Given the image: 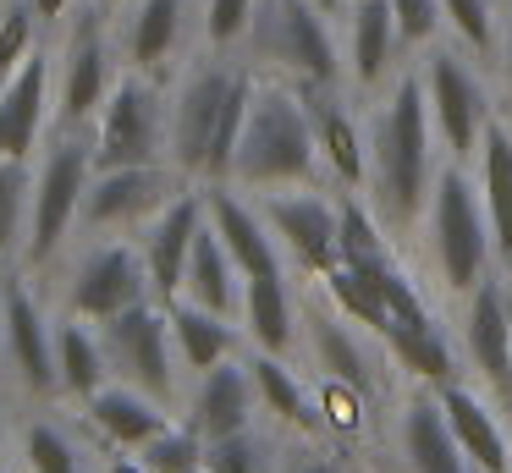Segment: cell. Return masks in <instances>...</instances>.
I'll return each instance as SVG.
<instances>
[{"label":"cell","instance_id":"obj_1","mask_svg":"<svg viewBox=\"0 0 512 473\" xmlns=\"http://www.w3.org/2000/svg\"><path fill=\"white\" fill-rule=\"evenodd\" d=\"M254 99V72L221 50L188 61L171 77V165L188 182H226Z\"/></svg>","mask_w":512,"mask_h":473},{"label":"cell","instance_id":"obj_2","mask_svg":"<svg viewBox=\"0 0 512 473\" xmlns=\"http://www.w3.org/2000/svg\"><path fill=\"white\" fill-rule=\"evenodd\" d=\"M314 176H320V138L303 88L254 83L226 182L243 193H281V187H309Z\"/></svg>","mask_w":512,"mask_h":473},{"label":"cell","instance_id":"obj_3","mask_svg":"<svg viewBox=\"0 0 512 473\" xmlns=\"http://www.w3.org/2000/svg\"><path fill=\"white\" fill-rule=\"evenodd\" d=\"M430 127L424 77L402 72L369 127V182H375V209L391 226H413L430 209Z\"/></svg>","mask_w":512,"mask_h":473},{"label":"cell","instance_id":"obj_4","mask_svg":"<svg viewBox=\"0 0 512 473\" xmlns=\"http://www.w3.org/2000/svg\"><path fill=\"white\" fill-rule=\"evenodd\" d=\"M34 281H45L50 303L61 314H78L89 325L155 297L138 237H72V248L45 275H34Z\"/></svg>","mask_w":512,"mask_h":473},{"label":"cell","instance_id":"obj_5","mask_svg":"<svg viewBox=\"0 0 512 473\" xmlns=\"http://www.w3.org/2000/svg\"><path fill=\"white\" fill-rule=\"evenodd\" d=\"M89 182H94L89 127H50L45 149L34 160V209H28V242H23V264L17 270L45 275L67 253Z\"/></svg>","mask_w":512,"mask_h":473},{"label":"cell","instance_id":"obj_6","mask_svg":"<svg viewBox=\"0 0 512 473\" xmlns=\"http://www.w3.org/2000/svg\"><path fill=\"white\" fill-rule=\"evenodd\" d=\"M0 385L23 402H61L56 380V303L45 281L28 270H6L0 286Z\"/></svg>","mask_w":512,"mask_h":473},{"label":"cell","instance_id":"obj_7","mask_svg":"<svg viewBox=\"0 0 512 473\" xmlns=\"http://www.w3.org/2000/svg\"><path fill=\"white\" fill-rule=\"evenodd\" d=\"M94 138V171L116 165H171V88L149 72L116 77L100 116L89 121Z\"/></svg>","mask_w":512,"mask_h":473},{"label":"cell","instance_id":"obj_8","mask_svg":"<svg viewBox=\"0 0 512 473\" xmlns=\"http://www.w3.org/2000/svg\"><path fill=\"white\" fill-rule=\"evenodd\" d=\"M105 11V0H83V11L56 33V127H89L122 77V50Z\"/></svg>","mask_w":512,"mask_h":473},{"label":"cell","instance_id":"obj_9","mask_svg":"<svg viewBox=\"0 0 512 473\" xmlns=\"http://www.w3.org/2000/svg\"><path fill=\"white\" fill-rule=\"evenodd\" d=\"M100 347L111 358V380L138 385V391H149L166 407L182 402V358H177L166 303L149 297L138 308H122V314L100 319Z\"/></svg>","mask_w":512,"mask_h":473},{"label":"cell","instance_id":"obj_10","mask_svg":"<svg viewBox=\"0 0 512 473\" xmlns=\"http://www.w3.org/2000/svg\"><path fill=\"white\" fill-rule=\"evenodd\" d=\"M248 55L298 77V88H336L342 55L325 28V11L314 0H259V17L248 28Z\"/></svg>","mask_w":512,"mask_h":473},{"label":"cell","instance_id":"obj_11","mask_svg":"<svg viewBox=\"0 0 512 473\" xmlns=\"http://www.w3.org/2000/svg\"><path fill=\"white\" fill-rule=\"evenodd\" d=\"M430 248L435 264H441V281L452 292H474L485 281V259L496 248V237H490L485 198L457 165H446L430 187Z\"/></svg>","mask_w":512,"mask_h":473},{"label":"cell","instance_id":"obj_12","mask_svg":"<svg viewBox=\"0 0 512 473\" xmlns=\"http://www.w3.org/2000/svg\"><path fill=\"white\" fill-rule=\"evenodd\" d=\"M182 187H188V176L177 165H116V171H94L72 237H138Z\"/></svg>","mask_w":512,"mask_h":473},{"label":"cell","instance_id":"obj_13","mask_svg":"<svg viewBox=\"0 0 512 473\" xmlns=\"http://www.w3.org/2000/svg\"><path fill=\"white\" fill-rule=\"evenodd\" d=\"M56 127V44L34 50L0 83V160H39Z\"/></svg>","mask_w":512,"mask_h":473},{"label":"cell","instance_id":"obj_14","mask_svg":"<svg viewBox=\"0 0 512 473\" xmlns=\"http://www.w3.org/2000/svg\"><path fill=\"white\" fill-rule=\"evenodd\" d=\"M116 17V50L127 72H149L166 83L188 39V0H122Z\"/></svg>","mask_w":512,"mask_h":473},{"label":"cell","instance_id":"obj_15","mask_svg":"<svg viewBox=\"0 0 512 473\" xmlns=\"http://www.w3.org/2000/svg\"><path fill=\"white\" fill-rule=\"evenodd\" d=\"M424 99H430V121H435V132L446 138L452 160L474 154L479 138H485V127H490L485 121V94H479L474 72H468L452 50L430 55V66H424Z\"/></svg>","mask_w":512,"mask_h":473},{"label":"cell","instance_id":"obj_16","mask_svg":"<svg viewBox=\"0 0 512 473\" xmlns=\"http://www.w3.org/2000/svg\"><path fill=\"white\" fill-rule=\"evenodd\" d=\"M265 220L287 253L309 270H336L342 264V209H331L320 193H265Z\"/></svg>","mask_w":512,"mask_h":473},{"label":"cell","instance_id":"obj_17","mask_svg":"<svg viewBox=\"0 0 512 473\" xmlns=\"http://www.w3.org/2000/svg\"><path fill=\"white\" fill-rule=\"evenodd\" d=\"M199 226H204V187H182V193L138 231L149 281H155V303H171V297L182 292V270H188V253H193Z\"/></svg>","mask_w":512,"mask_h":473},{"label":"cell","instance_id":"obj_18","mask_svg":"<svg viewBox=\"0 0 512 473\" xmlns=\"http://www.w3.org/2000/svg\"><path fill=\"white\" fill-rule=\"evenodd\" d=\"M199 187H204V215H210V226L221 231V242L232 248L237 270L243 275H276L281 253H276V231H270L265 209L243 204L232 182H199Z\"/></svg>","mask_w":512,"mask_h":473},{"label":"cell","instance_id":"obj_19","mask_svg":"<svg viewBox=\"0 0 512 473\" xmlns=\"http://www.w3.org/2000/svg\"><path fill=\"white\" fill-rule=\"evenodd\" d=\"M254 407H259V391H254V374H248V363L226 358V363H215V369L193 374L188 429H199L204 440L237 435V429L254 424Z\"/></svg>","mask_w":512,"mask_h":473},{"label":"cell","instance_id":"obj_20","mask_svg":"<svg viewBox=\"0 0 512 473\" xmlns=\"http://www.w3.org/2000/svg\"><path fill=\"white\" fill-rule=\"evenodd\" d=\"M83 418H89V429L100 440H111L116 451H138V446H149L160 429L177 424V407L155 402V396L138 391V385L111 380V385H100V391L83 402Z\"/></svg>","mask_w":512,"mask_h":473},{"label":"cell","instance_id":"obj_21","mask_svg":"<svg viewBox=\"0 0 512 473\" xmlns=\"http://www.w3.org/2000/svg\"><path fill=\"white\" fill-rule=\"evenodd\" d=\"M243 286H248V275L237 270L232 248H226L221 231H215L210 215H204L199 237H193V253H188V270H182V292L177 297H188V303L215 308V314L232 319V314H243Z\"/></svg>","mask_w":512,"mask_h":473},{"label":"cell","instance_id":"obj_22","mask_svg":"<svg viewBox=\"0 0 512 473\" xmlns=\"http://www.w3.org/2000/svg\"><path fill=\"white\" fill-rule=\"evenodd\" d=\"M468 358L496 385L501 402H512V314L496 281H479L468 297Z\"/></svg>","mask_w":512,"mask_h":473},{"label":"cell","instance_id":"obj_23","mask_svg":"<svg viewBox=\"0 0 512 473\" xmlns=\"http://www.w3.org/2000/svg\"><path fill=\"white\" fill-rule=\"evenodd\" d=\"M435 402H441V413H446V424H452L457 446L468 451V462H474L479 473H512L507 429H501V418L490 413V407L479 402L468 385H452V380H446L441 391H435Z\"/></svg>","mask_w":512,"mask_h":473},{"label":"cell","instance_id":"obj_24","mask_svg":"<svg viewBox=\"0 0 512 473\" xmlns=\"http://www.w3.org/2000/svg\"><path fill=\"white\" fill-rule=\"evenodd\" d=\"M56 380H61V402L83 407L100 385H111V358L100 347V325L78 314L56 308Z\"/></svg>","mask_w":512,"mask_h":473},{"label":"cell","instance_id":"obj_25","mask_svg":"<svg viewBox=\"0 0 512 473\" xmlns=\"http://www.w3.org/2000/svg\"><path fill=\"white\" fill-rule=\"evenodd\" d=\"M17 462L28 473H89L83 440L56 418V402H28V418H17Z\"/></svg>","mask_w":512,"mask_h":473},{"label":"cell","instance_id":"obj_26","mask_svg":"<svg viewBox=\"0 0 512 473\" xmlns=\"http://www.w3.org/2000/svg\"><path fill=\"white\" fill-rule=\"evenodd\" d=\"M402 457L413 473H474L435 396H413L408 413H402Z\"/></svg>","mask_w":512,"mask_h":473},{"label":"cell","instance_id":"obj_27","mask_svg":"<svg viewBox=\"0 0 512 473\" xmlns=\"http://www.w3.org/2000/svg\"><path fill=\"white\" fill-rule=\"evenodd\" d=\"M171 314V336H177V358H182V374H204L215 363L237 358V325L215 308H199L188 297H171L166 303Z\"/></svg>","mask_w":512,"mask_h":473},{"label":"cell","instance_id":"obj_28","mask_svg":"<svg viewBox=\"0 0 512 473\" xmlns=\"http://www.w3.org/2000/svg\"><path fill=\"white\" fill-rule=\"evenodd\" d=\"M309 99V116H314V138H320V160L331 165V176L342 187L364 182V138H358L347 105L331 94V88H303Z\"/></svg>","mask_w":512,"mask_h":473},{"label":"cell","instance_id":"obj_29","mask_svg":"<svg viewBox=\"0 0 512 473\" xmlns=\"http://www.w3.org/2000/svg\"><path fill=\"white\" fill-rule=\"evenodd\" d=\"M479 198H485L496 253L512 259V132L496 127V121L479 138Z\"/></svg>","mask_w":512,"mask_h":473},{"label":"cell","instance_id":"obj_30","mask_svg":"<svg viewBox=\"0 0 512 473\" xmlns=\"http://www.w3.org/2000/svg\"><path fill=\"white\" fill-rule=\"evenodd\" d=\"M243 325H248V341L259 352H281L298 341V325H292V297H287V281L276 275H248L243 286Z\"/></svg>","mask_w":512,"mask_h":473},{"label":"cell","instance_id":"obj_31","mask_svg":"<svg viewBox=\"0 0 512 473\" xmlns=\"http://www.w3.org/2000/svg\"><path fill=\"white\" fill-rule=\"evenodd\" d=\"M402 44L391 0H353V77L358 83H380L391 66V50Z\"/></svg>","mask_w":512,"mask_h":473},{"label":"cell","instance_id":"obj_32","mask_svg":"<svg viewBox=\"0 0 512 473\" xmlns=\"http://www.w3.org/2000/svg\"><path fill=\"white\" fill-rule=\"evenodd\" d=\"M248 374H254L259 402H265L270 413L281 418V424H292V429H320V413H314L309 391L292 380V369L281 363V352H254V358H248Z\"/></svg>","mask_w":512,"mask_h":473},{"label":"cell","instance_id":"obj_33","mask_svg":"<svg viewBox=\"0 0 512 473\" xmlns=\"http://www.w3.org/2000/svg\"><path fill=\"white\" fill-rule=\"evenodd\" d=\"M28 209H34V160H0V259L23 264Z\"/></svg>","mask_w":512,"mask_h":473},{"label":"cell","instance_id":"obj_34","mask_svg":"<svg viewBox=\"0 0 512 473\" xmlns=\"http://www.w3.org/2000/svg\"><path fill=\"white\" fill-rule=\"evenodd\" d=\"M314 363L325 369V380L347 385V391L364 396L369 391V363H364V347H358L353 336H347L336 319H314Z\"/></svg>","mask_w":512,"mask_h":473},{"label":"cell","instance_id":"obj_35","mask_svg":"<svg viewBox=\"0 0 512 473\" xmlns=\"http://www.w3.org/2000/svg\"><path fill=\"white\" fill-rule=\"evenodd\" d=\"M386 341H391V352L419 374V380H435V385L452 380V352H446L441 330H435L430 319H424V325H408V330H391Z\"/></svg>","mask_w":512,"mask_h":473},{"label":"cell","instance_id":"obj_36","mask_svg":"<svg viewBox=\"0 0 512 473\" xmlns=\"http://www.w3.org/2000/svg\"><path fill=\"white\" fill-rule=\"evenodd\" d=\"M204 473H276L265 435H254V424L237 429V435L204 440Z\"/></svg>","mask_w":512,"mask_h":473},{"label":"cell","instance_id":"obj_37","mask_svg":"<svg viewBox=\"0 0 512 473\" xmlns=\"http://www.w3.org/2000/svg\"><path fill=\"white\" fill-rule=\"evenodd\" d=\"M138 457L155 473H204V435L188 424H171V429H160L149 446H138Z\"/></svg>","mask_w":512,"mask_h":473},{"label":"cell","instance_id":"obj_38","mask_svg":"<svg viewBox=\"0 0 512 473\" xmlns=\"http://www.w3.org/2000/svg\"><path fill=\"white\" fill-rule=\"evenodd\" d=\"M259 17V0H204V50H232L248 44V28Z\"/></svg>","mask_w":512,"mask_h":473},{"label":"cell","instance_id":"obj_39","mask_svg":"<svg viewBox=\"0 0 512 473\" xmlns=\"http://www.w3.org/2000/svg\"><path fill=\"white\" fill-rule=\"evenodd\" d=\"M446 22H452V33L468 44L474 55H490L496 50V22H490V0H441Z\"/></svg>","mask_w":512,"mask_h":473},{"label":"cell","instance_id":"obj_40","mask_svg":"<svg viewBox=\"0 0 512 473\" xmlns=\"http://www.w3.org/2000/svg\"><path fill=\"white\" fill-rule=\"evenodd\" d=\"M391 17H397L402 44H424V39H435L446 11H441V0H391Z\"/></svg>","mask_w":512,"mask_h":473},{"label":"cell","instance_id":"obj_41","mask_svg":"<svg viewBox=\"0 0 512 473\" xmlns=\"http://www.w3.org/2000/svg\"><path fill=\"white\" fill-rule=\"evenodd\" d=\"M34 6V17L45 22V33H61V22L72 17V6H83V0H28Z\"/></svg>","mask_w":512,"mask_h":473},{"label":"cell","instance_id":"obj_42","mask_svg":"<svg viewBox=\"0 0 512 473\" xmlns=\"http://www.w3.org/2000/svg\"><path fill=\"white\" fill-rule=\"evenodd\" d=\"M6 457H17V418L6 407V385H0V462Z\"/></svg>","mask_w":512,"mask_h":473},{"label":"cell","instance_id":"obj_43","mask_svg":"<svg viewBox=\"0 0 512 473\" xmlns=\"http://www.w3.org/2000/svg\"><path fill=\"white\" fill-rule=\"evenodd\" d=\"M105 473H155V468H149L144 457H111V462H105Z\"/></svg>","mask_w":512,"mask_h":473},{"label":"cell","instance_id":"obj_44","mask_svg":"<svg viewBox=\"0 0 512 473\" xmlns=\"http://www.w3.org/2000/svg\"><path fill=\"white\" fill-rule=\"evenodd\" d=\"M292 473H336V468H331V462H325V457H314V462H298V468H292Z\"/></svg>","mask_w":512,"mask_h":473},{"label":"cell","instance_id":"obj_45","mask_svg":"<svg viewBox=\"0 0 512 473\" xmlns=\"http://www.w3.org/2000/svg\"><path fill=\"white\" fill-rule=\"evenodd\" d=\"M314 6H320L325 17H336V11H342V0H314Z\"/></svg>","mask_w":512,"mask_h":473},{"label":"cell","instance_id":"obj_46","mask_svg":"<svg viewBox=\"0 0 512 473\" xmlns=\"http://www.w3.org/2000/svg\"><path fill=\"white\" fill-rule=\"evenodd\" d=\"M507 83H512V17H507Z\"/></svg>","mask_w":512,"mask_h":473},{"label":"cell","instance_id":"obj_47","mask_svg":"<svg viewBox=\"0 0 512 473\" xmlns=\"http://www.w3.org/2000/svg\"><path fill=\"white\" fill-rule=\"evenodd\" d=\"M0 473H17V457H6V462H0Z\"/></svg>","mask_w":512,"mask_h":473},{"label":"cell","instance_id":"obj_48","mask_svg":"<svg viewBox=\"0 0 512 473\" xmlns=\"http://www.w3.org/2000/svg\"><path fill=\"white\" fill-rule=\"evenodd\" d=\"M6 270H12V264H6V259H0V286H6Z\"/></svg>","mask_w":512,"mask_h":473},{"label":"cell","instance_id":"obj_49","mask_svg":"<svg viewBox=\"0 0 512 473\" xmlns=\"http://www.w3.org/2000/svg\"><path fill=\"white\" fill-rule=\"evenodd\" d=\"M105 6H111V11H116V6H122V0H105Z\"/></svg>","mask_w":512,"mask_h":473},{"label":"cell","instance_id":"obj_50","mask_svg":"<svg viewBox=\"0 0 512 473\" xmlns=\"http://www.w3.org/2000/svg\"><path fill=\"white\" fill-rule=\"evenodd\" d=\"M17 473H28V468H23V462H17Z\"/></svg>","mask_w":512,"mask_h":473}]
</instances>
